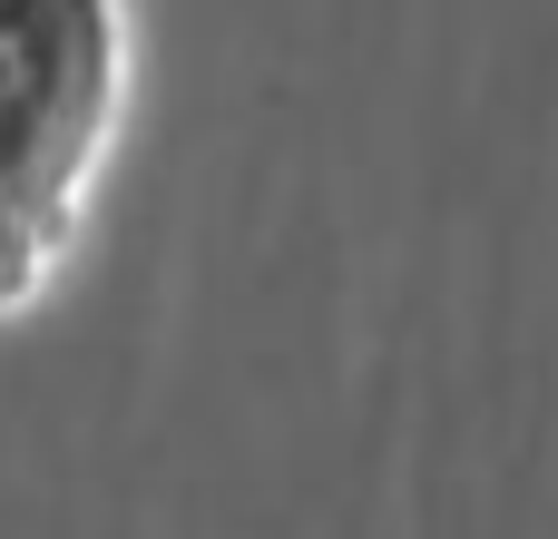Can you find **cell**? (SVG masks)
Returning <instances> with one entry per match:
<instances>
[{
	"label": "cell",
	"mask_w": 558,
	"mask_h": 539,
	"mask_svg": "<svg viewBox=\"0 0 558 539\" xmlns=\"http://www.w3.org/2000/svg\"><path fill=\"white\" fill-rule=\"evenodd\" d=\"M128 98L118 0H0V314L59 275Z\"/></svg>",
	"instance_id": "6da1fadb"
}]
</instances>
